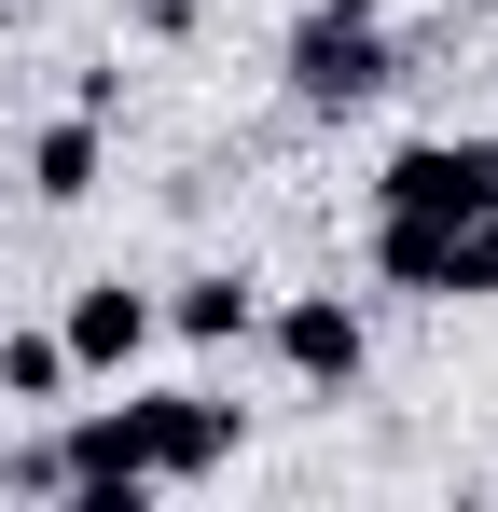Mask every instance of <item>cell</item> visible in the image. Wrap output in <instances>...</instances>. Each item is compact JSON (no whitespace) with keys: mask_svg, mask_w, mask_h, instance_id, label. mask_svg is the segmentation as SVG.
Returning <instances> with one entry per match:
<instances>
[{"mask_svg":"<svg viewBox=\"0 0 498 512\" xmlns=\"http://www.w3.org/2000/svg\"><path fill=\"white\" fill-rule=\"evenodd\" d=\"M153 305H166V333H180V346H249V333H263V277H249V263H208V277L153 291Z\"/></svg>","mask_w":498,"mask_h":512,"instance_id":"52a82bcc","label":"cell"},{"mask_svg":"<svg viewBox=\"0 0 498 512\" xmlns=\"http://www.w3.org/2000/svg\"><path fill=\"white\" fill-rule=\"evenodd\" d=\"M374 277L415 291V305H485L498 291V208H471V222H374Z\"/></svg>","mask_w":498,"mask_h":512,"instance_id":"3957f363","label":"cell"},{"mask_svg":"<svg viewBox=\"0 0 498 512\" xmlns=\"http://www.w3.org/2000/svg\"><path fill=\"white\" fill-rule=\"evenodd\" d=\"M263 346H277V374H291L305 402H346V388H360V360H374L360 291H263Z\"/></svg>","mask_w":498,"mask_h":512,"instance_id":"277c9868","label":"cell"},{"mask_svg":"<svg viewBox=\"0 0 498 512\" xmlns=\"http://www.w3.org/2000/svg\"><path fill=\"white\" fill-rule=\"evenodd\" d=\"M0 485H28V499H70V457H56V429H42V443H14V457H0Z\"/></svg>","mask_w":498,"mask_h":512,"instance_id":"30bf717a","label":"cell"},{"mask_svg":"<svg viewBox=\"0 0 498 512\" xmlns=\"http://www.w3.org/2000/svg\"><path fill=\"white\" fill-rule=\"evenodd\" d=\"M485 194H498V125H485Z\"/></svg>","mask_w":498,"mask_h":512,"instance_id":"8fae6325","label":"cell"},{"mask_svg":"<svg viewBox=\"0 0 498 512\" xmlns=\"http://www.w3.org/2000/svg\"><path fill=\"white\" fill-rule=\"evenodd\" d=\"M97 180H111V125H97V111H56V125L28 139V194H42V208H83Z\"/></svg>","mask_w":498,"mask_h":512,"instance_id":"ba28073f","label":"cell"},{"mask_svg":"<svg viewBox=\"0 0 498 512\" xmlns=\"http://www.w3.org/2000/svg\"><path fill=\"white\" fill-rule=\"evenodd\" d=\"M471 208H498L485 194V139H402L374 167V222H471Z\"/></svg>","mask_w":498,"mask_h":512,"instance_id":"5b68a950","label":"cell"},{"mask_svg":"<svg viewBox=\"0 0 498 512\" xmlns=\"http://www.w3.org/2000/svg\"><path fill=\"white\" fill-rule=\"evenodd\" d=\"M277 84H291V111L346 125V111H374V97L402 84V42H388V14H374V0H305V14H291V42H277Z\"/></svg>","mask_w":498,"mask_h":512,"instance_id":"7a4b0ae2","label":"cell"},{"mask_svg":"<svg viewBox=\"0 0 498 512\" xmlns=\"http://www.w3.org/2000/svg\"><path fill=\"white\" fill-rule=\"evenodd\" d=\"M56 346H70V374H139L166 346V305L139 291V277H83L70 319H56Z\"/></svg>","mask_w":498,"mask_h":512,"instance_id":"8992f818","label":"cell"},{"mask_svg":"<svg viewBox=\"0 0 498 512\" xmlns=\"http://www.w3.org/2000/svg\"><path fill=\"white\" fill-rule=\"evenodd\" d=\"M249 416L222 388H125V402H70L56 416V457H70V499L83 512H139L166 485H208V471H236Z\"/></svg>","mask_w":498,"mask_h":512,"instance_id":"6da1fadb","label":"cell"},{"mask_svg":"<svg viewBox=\"0 0 498 512\" xmlns=\"http://www.w3.org/2000/svg\"><path fill=\"white\" fill-rule=\"evenodd\" d=\"M83 374H70V346H56V319H14L0 333V402H70Z\"/></svg>","mask_w":498,"mask_h":512,"instance_id":"9c48e42d","label":"cell"}]
</instances>
